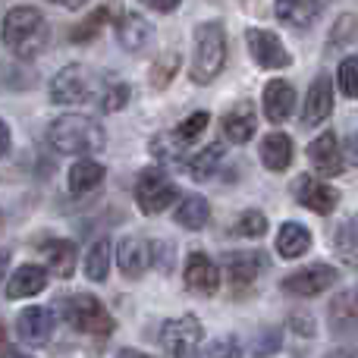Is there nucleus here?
Returning a JSON list of instances; mask_svg holds the SVG:
<instances>
[{"mask_svg": "<svg viewBox=\"0 0 358 358\" xmlns=\"http://www.w3.org/2000/svg\"><path fill=\"white\" fill-rule=\"evenodd\" d=\"M0 35L16 60H35L50 44V25L35 6H13L3 16Z\"/></svg>", "mask_w": 358, "mask_h": 358, "instance_id": "nucleus-1", "label": "nucleus"}, {"mask_svg": "<svg viewBox=\"0 0 358 358\" xmlns=\"http://www.w3.org/2000/svg\"><path fill=\"white\" fill-rule=\"evenodd\" d=\"M48 142L60 155H92V151L104 148V129L98 120L85 117V113H63L50 123Z\"/></svg>", "mask_w": 358, "mask_h": 358, "instance_id": "nucleus-2", "label": "nucleus"}, {"mask_svg": "<svg viewBox=\"0 0 358 358\" xmlns=\"http://www.w3.org/2000/svg\"><path fill=\"white\" fill-rule=\"evenodd\" d=\"M223 63H227V29L223 22H201L195 29L189 79L195 85H208L223 73Z\"/></svg>", "mask_w": 358, "mask_h": 358, "instance_id": "nucleus-3", "label": "nucleus"}, {"mask_svg": "<svg viewBox=\"0 0 358 358\" xmlns=\"http://www.w3.org/2000/svg\"><path fill=\"white\" fill-rule=\"evenodd\" d=\"M63 317H66L76 330L92 334V336H107L113 330L110 311L94 296H85V292H73V296L63 299Z\"/></svg>", "mask_w": 358, "mask_h": 358, "instance_id": "nucleus-4", "label": "nucleus"}, {"mask_svg": "<svg viewBox=\"0 0 358 358\" xmlns=\"http://www.w3.org/2000/svg\"><path fill=\"white\" fill-rule=\"evenodd\" d=\"M176 198H179L176 182L164 173L161 167H148V170L138 173V179H136V201H138V208H142V214H148V217L161 214V210H167Z\"/></svg>", "mask_w": 358, "mask_h": 358, "instance_id": "nucleus-5", "label": "nucleus"}, {"mask_svg": "<svg viewBox=\"0 0 358 358\" xmlns=\"http://www.w3.org/2000/svg\"><path fill=\"white\" fill-rule=\"evenodd\" d=\"M94 92V73L82 63H73V66H63L60 73L50 82V101L57 107H76L85 104Z\"/></svg>", "mask_w": 358, "mask_h": 358, "instance_id": "nucleus-6", "label": "nucleus"}, {"mask_svg": "<svg viewBox=\"0 0 358 358\" xmlns=\"http://www.w3.org/2000/svg\"><path fill=\"white\" fill-rule=\"evenodd\" d=\"M201 321L192 315L173 317L164 324L161 330V346L167 358H198V346H201Z\"/></svg>", "mask_w": 358, "mask_h": 358, "instance_id": "nucleus-7", "label": "nucleus"}, {"mask_svg": "<svg viewBox=\"0 0 358 358\" xmlns=\"http://www.w3.org/2000/svg\"><path fill=\"white\" fill-rule=\"evenodd\" d=\"M340 280V271L330 264H311V267H302V271L289 273V277L280 283V289L286 296H299V299H308V296H321L327 292L330 286H336Z\"/></svg>", "mask_w": 358, "mask_h": 358, "instance_id": "nucleus-8", "label": "nucleus"}, {"mask_svg": "<svg viewBox=\"0 0 358 358\" xmlns=\"http://www.w3.org/2000/svg\"><path fill=\"white\" fill-rule=\"evenodd\" d=\"M245 41H248V54H252V60L258 63L261 69H286L292 63L289 50L283 48L280 35H273V31L248 29L245 31Z\"/></svg>", "mask_w": 358, "mask_h": 358, "instance_id": "nucleus-9", "label": "nucleus"}, {"mask_svg": "<svg viewBox=\"0 0 358 358\" xmlns=\"http://www.w3.org/2000/svg\"><path fill=\"white\" fill-rule=\"evenodd\" d=\"M292 195H296V201L302 204V208L315 210V214H321V217L330 214V210L340 204V192L315 176H299L296 182H292Z\"/></svg>", "mask_w": 358, "mask_h": 358, "instance_id": "nucleus-10", "label": "nucleus"}, {"mask_svg": "<svg viewBox=\"0 0 358 358\" xmlns=\"http://www.w3.org/2000/svg\"><path fill=\"white\" fill-rule=\"evenodd\" d=\"M308 161L317 176H340L343 170H346V157H343L336 132H321V136L308 145Z\"/></svg>", "mask_w": 358, "mask_h": 358, "instance_id": "nucleus-11", "label": "nucleus"}, {"mask_svg": "<svg viewBox=\"0 0 358 358\" xmlns=\"http://www.w3.org/2000/svg\"><path fill=\"white\" fill-rule=\"evenodd\" d=\"M334 110V82L327 73H321L311 82L308 94H305V107H302V126H321L324 120Z\"/></svg>", "mask_w": 358, "mask_h": 358, "instance_id": "nucleus-12", "label": "nucleus"}, {"mask_svg": "<svg viewBox=\"0 0 358 358\" xmlns=\"http://www.w3.org/2000/svg\"><path fill=\"white\" fill-rule=\"evenodd\" d=\"M182 280H185V289L198 292V296H214L217 286H220V271H217V264L208 258V255L195 252V255H189V261H185Z\"/></svg>", "mask_w": 358, "mask_h": 358, "instance_id": "nucleus-13", "label": "nucleus"}, {"mask_svg": "<svg viewBox=\"0 0 358 358\" xmlns=\"http://www.w3.org/2000/svg\"><path fill=\"white\" fill-rule=\"evenodd\" d=\"M264 264H267V258L261 252H229L227 258H223V271H227L233 289L252 286L255 280H258V273L264 271Z\"/></svg>", "mask_w": 358, "mask_h": 358, "instance_id": "nucleus-14", "label": "nucleus"}, {"mask_svg": "<svg viewBox=\"0 0 358 358\" xmlns=\"http://www.w3.org/2000/svg\"><path fill=\"white\" fill-rule=\"evenodd\" d=\"M16 334L29 346H44L50 340V334H54V315L48 308H41V305H31L16 317Z\"/></svg>", "mask_w": 358, "mask_h": 358, "instance_id": "nucleus-15", "label": "nucleus"}, {"mask_svg": "<svg viewBox=\"0 0 358 358\" xmlns=\"http://www.w3.org/2000/svg\"><path fill=\"white\" fill-rule=\"evenodd\" d=\"M261 104H264V117L271 120V123H283V120H289V113L296 110V88L283 79H271L264 85Z\"/></svg>", "mask_w": 358, "mask_h": 358, "instance_id": "nucleus-16", "label": "nucleus"}, {"mask_svg": "<svg viewBox=\"0 0 358 358\" xmlns=\"http://www.w3.org/2000/svg\"><path fill=\"white\" fill-rule=\"evenodd\" d=\"M255 129H258V113H255L252 101H239V104L223 117V136H227V142H233V145L252 142Z\"/></svg>", "mask_w": 358, "mask_h": 358, "instance_id": "nucleus-17", "label": "nucleus"}, {"mask_svg": "<svg viewBox=\"0 0 358 358\" xmlns=\"http://www.w3.org/2000/svg\"><path fill=\"white\" fill-rule=\"evenodd\" d=\"M273 13L289 29H308L321 16V0H273Z\"/></svg>", "mask_w": 358, "mask_h": 358, "instance_id": "nucleus-18", "label": "nucleus"}, {"mask_svg": "<svg viewBox=\"0 0 358 358\" xmlns=\"http://www.w3.org/2000/svg\"><path fill=\"white\" fill-rule=\"evenodd\" d=\"M151 35H155V29H151V22L145 16H138V13H123V16H120L117 38L126 50H132V54L145 50L151 44Z\"/></svg>", "mask_w": 358, "mask_h": 358, "instance_id": "nucleus-19", "label": "nucleus"}, {"mask_svg": "<svg viewBox=\"0 0 358 358\" xmlns=\"http://www.w3.org/2000/svg\"><path fill=\"white\" fill-rule=\"evenodd\" d=\"M117 264L120 271L126 273V277H142L145 271H148L151 264V252H148V242L136 239V236H126V239H120L117 245Z\"/></svg>", "mask_w": 358, "mask_h": 358, "instance_id": "nucleus-20", "label": "nucleus"}, {"mask_svg": "<svg viewBox=\"0 0 358 358\" xmlns=\"http://www.w3.org/2000/svg\"><path fill=\"white\" fill-rule=\"evenodd\" d=\"M48 286V271L38 264H22L13 271L10 283H6V296L10 299H29L38 296V292Z\"/></svg>", "mask_w": 358, "mask_h": 358, "instance_id": "nucleus-21", "label": "nucleus"}, {"mask_svg": "<svg viewBox=\"0 0 358 358\" xmlns=\"http://www.w3.org/2000/svg\"><path fill=\"white\" fill-rule=\"evenodd\" d=\"M261 164H264L271 173H283L292 164V138L283 132H271L261 142Z\"/></svg>", "mask_w": 358, "mask_h": 358, "instance_id": "nucleus-22", "label": "nucleus"}, {"mask_svg": "<svg viewBox=\"0 0 358 358\" xmlns=\"http://www.w3.org/2000/svg\"><path fill=\"white\" fill-rule=\"evenodd\" d=\"M330 327H334V334H355L358 330V292H340L330 302Z\"/></svg>", "mask_w": 358, "mask_h": 358, "instance_id": "nucleus-23", "label": "nucleus"}, {"mask_svg": "<svg viewBox=\"0 0 358 358\" xmlns=\"http://www.w3.org/2000/svg\"><path fill=\"white\" fill-rule=\"evenodd\" d=\"M69 192L73 195H85V192L98 189L101 182H104V167H101L98 161H88V157H82V161H76L73 167H69Z\"/></svg>", "mask_w": 358, "mask_h": 358, "instance_id": "nucleus-24", "label": "nucleus"}, {"mask_svg": "<svg viewBox=\"0 0 358 358\" xmlns=\"http://www.w3.org/2000/svg\"><path fill=\"white\" fill-rule=\"evenodd\" d=\"M311 245V233L302 223H283L277 233V255L280 258H302Z\"/></svg>", "mask_w": 358, "mask_h": 358, "instance_id": "nucleus-25", "label": "nucleus"}, {"mask_svg": "<svg viewBox=\"0 0 358 358\" xmlns=\"http://www.w3.org/2000/svg\"><path fill=\"white\" fill-rule=\"evenodd\" d=\"M210 220V204L201 195H185L176 208V223L185 229H204Z\"/></svg>", "mask_w": 358, "mask_h": 358, "instance_id": "nucleus-26", "label": "nucleus"}, {"mask_svg": "<svg viewBox=\"0 0 358 358\" xmlns=\"http://www.w3.org/2000/svg\"><path fill=\"white\" fill-rule=\"evenodd\" d=\"M110 19H113L110 6H98V10H92L85 19H82V22H76L73 29H69V41H73V44H88V41H94V38L101 35V29H104Z\"/></svg>", "mask_w": 358, "mask_h": 358, "instance_id": "nucleus-27", "label": "nucleus"}, {"mask_svg": "<svg viewBox=\"0 0 358 358\" xmlns=\"http://www.w3.org/2000/svg\"><path fill=\"white\" fill-rule=\"evenodd\" d=\"M334 245H336V255L343 258V264L358 267V217H346L336 227Z\"/></svg>", "mask_w": 358, "mask_h": 358, "instance_id": "nucleus-28", "label": "nucleus"}, {"mask_svg": "<svg viewBox=\"0 0 358 358\" xmlns=\"http://www.w3.org/2000/svg\"><path fill=\"white\" fill-rule=\"evenodd\" d=\"M223 142H214V145H208L204 151H198L195 157H192L189 164H185V170L192 173V179H210L214 176V170L220 167V161H223Z\"/></svg>", "mask_w": 358, "mask_h": 358, "instance_id": "nucleus-29", "label": "nucleus"}, {"mask_svg": "<svg viewBox=\"0 0 358 358\" xmlns=\"http://www.w3.org/2000/svg\"><path fill=\"white\" fill-rule=\"evenodd\" d=\"M48 264H50V271L57 273V277H73V271H76V245L69 239H57V242H50L48 245Z\"/></svg>", "mask_w": 358, "mask_h": 358, "instance_id": "nucleus-30", "label": "nucleus"}, {"mask_svg": "<svg viewBox=\"0 0 358 358\" xmlns=\"http://www.w3.org/2000/svg\"><path fill=\"white\" fill-rule=\"evenodd\" d=\"M107 271H110V242L98 239L85 255V273H88V280H94V283H104Z\"/></svg>", "mask_w": 358, "mask_h": 358, "instance_id": "nucleus-31", "label": "nucleus"}, {"mask_svg": "<svg viewBox=\"0 0 358 358\" xmlns=\"http://www.w3.org/2000/svg\"><path fill=\"white\" fill-rule=\"evenodd\" d=\"M182 151H185V142L176 136V132H164L151 142V155L157 161H182Z\"/></svg>", "mask_w": 358, "mask_h": 358, "instance_id": "nucleus-32", "label": "nucleus"}, {"mask_svg": "<svg viewBox=\"0 0 358 358\" xmlns=\"http://www.w3.org/2000/svg\"><path fill=\"white\" fill-rule=\"evenodd\" d=\"M336 85L346 98H358V57H346L340 60V69H336Z\"/></svg>", "mask_w": 358, "mask_h": 358, "instance_id": "nucleus-33", "label": "nucleus"}, {"mask_svg": "<svg viewBox=\"0 0 358 358\" xmlns=\"http://www.w3.org/2000/svg\"><path fill=\"white\" fill-rule=\"evenodd\" d=\"M176 69H179V54L173 50V54L161 57V60L151 66V85H155V88H167L170 82H173Z\"/></svg>", "mask_w": 358, "mask_h": 358, "instance_id": "nucleus-34", "label": "nucleus"}, {"mask_svg": "<svg viewBox=\"0 0 358 358\" xmlns=\"http://www.w3.org/2000/svg\"><path fill=\"white\" fill-rule=\"evenodd\" d=\"M236 233L245 236V239H258V236L267 233V217L261 210H245L239 217V223H236Z\"/></svg>", "mask_w": 358, "mask_h": 358, "instance_id": "nucleus-35", "label": "nucleus"}, {"mask_svg": "<svg viewBox=\"0 0 358 358\" xmlns=\"http://www.w3.org/2000/svg\"><path fill=\"white\" fill-rule=\"evenodd\" d=\"M208 123H210V113H204V110H198V113H192L189 120H182V123L176 126V136L182 138L185 145L189 142H195L198 136H201L204 129H208Z\"/></svg>", "mask_w": 358, "mask_h": 358, "instance_id": "nucleus-36", "label": "nucleus"}, {"mask_svg": "<svg viewBox=\"0 0 358 358\" xmlns=\"http://www.w3.org/2000/svg\"><path fill=\"white\" fill-rule=\"evenodd\" d=\"M129 104V85L126 82H117V85H107L104 98H101V110L104 113H117Z\"/></svg>", "mask_w": 358, "mask_h": 358, "instance_id": "nucleus-37", "label": "nucleus"}, {"mask_svg": "<svg viewBox=\"0 0 358 358\" xmlns=\"http://www.w3.org/2000/svg\"><path fill=\"white\" fill-rule=\"evenodd\" d=\"M208 358H242V346L236 336H220V340L210 343Z\"/></svg>", "mask_w": 358, "mask_h": 358, "instance_id": "nucleus-38", "label": "nucleus"}, {"mask_svg": "<svg viewBox=\"0 0 358 358\" xmlns=\"http://www.w3.org/2000/svg\"><path fill=\"white\" fill-rule=\"evenodd\" d=\"M148 252H151V261H155L164 273L173 271V245H170V242H151Z\"/></svg>", "mask_w": 358, "mask_h": 358, "instance_id": "nucleus-39", "label": "nucleus"}, {"mask_svg": "<svg viewBox=\"0 0 358 358\" xmlns=\"http://www.w3.org/2000/svg\"><path fill=\"white\" fill-rule=\"evenodd\" d=\"M280 352V330H267V334L258 336V343H255V358H267Z\"/></svg>", "mask_w": 358, "mask_h": 358, "instance_id": "nucleus-40", "label": "nucleus"}, {"mask_svg": "<svg viewBox=\"0 0 358 358\" xmlns=\"http://www.w3.org/2000/svg\"><path fill=\"white\" fill-rule=\"evenodd\" d=\"M289 327L296 330V334H302V336H311V334H315V324H311V317L302 315V311L289 317Z\"/></svg>", "mask_w": 358, "mask_h": 358, "instance_id": "nucleus-41", "label": "nucleus"}, {"mask_svg": "<svg viewBox=\"0 0 358 358\" xmlns=\"http://www.w3.org/2000/svg\"><path fill=\"white\" fill-rule=\"evenodd\" d=\"M138 3H145L148 10H157V13H173L182 0H138Z\"/></svg>", "mask_w": 358, "mask_h": 358, "instance_id": "nucleus-42", "label": "nucleus"}, {"mask_svg": "<svg viewBox=\"0 0 358 358\" xmlns=\"http://www.w3.org/2000/svg\"><path fill=\"white\" fill-rule=\"evenodd\" d=\"M10 155V126L0 120V157Z\"/></svg>", "mask_w": 358, "mask_h": 358, "instance_id": "nucleus-43", "label": "nucleus"}, {"mask_svg": "<svg viewBox=\"0 0 358 358\" xmlns=\"http://www.w3.org/2000/svg\"><path fill=\"white\" fill-rule=\"evenodd\" d=\"M346 155H349V161H352L355 167H358V136L349 138V145H346Z\"/></svg>", "mask_w": 358, "mask_h": 358, "instance_id": "nucleus-44", "label": "nucleus"}, {"mask_svg": "<svg viewBox=\"0 0 358 358\" xmlns=\"http://www.w3.org/2000/svg\"><path fill=\"white\" fill-rule=\"evenodd\" d=\"M0 358H29V355L19 352V349H13V346H6V349H0Z\"/></svg>", "mask_w": 358, "mask_h": 358, "instance_id": "nucleus-45", "label": "nucleus"}, {"mask_svg": "<svg viewBox=\"0 0 358 358\" xmlns=\"http://www.w3.org/2000/svg\"><path fill=\"white\" fill-rule=\"evenodd\" d=\"M50 3H57V6H73V10H76V6H85L88 0H50Z\"/></svg>", "mask_w": 358, "mask_h": 358, "instance_id": "nucleus-46", "label": "nucleus"}, {"mask_svg": "<svg viewBox=\"0 0 358 358\" xmlns=\"http://www.w3.org/2000/svg\"><path fill=\"white\" fill-rule=\"evenodd\" d=\"M3 340H6V330H3V324H0V349H3Z\"/></svg>", "mask_w": 358, "mask_h": 358, "instance_id": "nucleus-47", "label": "nucleus"}, {"mask_svg": "<svg viewBox=\"0 0 358 358\" xmlns=\"http://www.w3.org/2000/svg\"><path fill=\"white\" fill-rule=\"evenodd\" d=\"M123 358H148V355H138V352H123Z\"/></svg>", "mask_w": 358, "mask_h": 358, "instance_id": "nucleus-48", "label": "nucleus"}, {"mask_svg": "<svg viewBox=\"0 0 358 358\" xmlns=\"http://www.w3.org/2000/svg\"><path fill=\"white\" fill-rule=\"evenodd\" d=\"M3 264H6V255H0V273H3Z\"/></svg>", "mask_w": 358, "mask_h": 358, "instance_id": "nucleus-49", "label": "nucleus"}, {"mask_svg": "<svg viewBox=\"0 0 358 358\" xmlns=\"http://www.w3.org/2000/svg\"><path fill=\"white\" fill-rule=\"evenodd\" d=\"M120 358H123V355H120Z\"/></svg>", "mask_w": 358, "mask_h": 358, "instance_id": "nucleus-50", "label": "nucleus"}]
</instances>
